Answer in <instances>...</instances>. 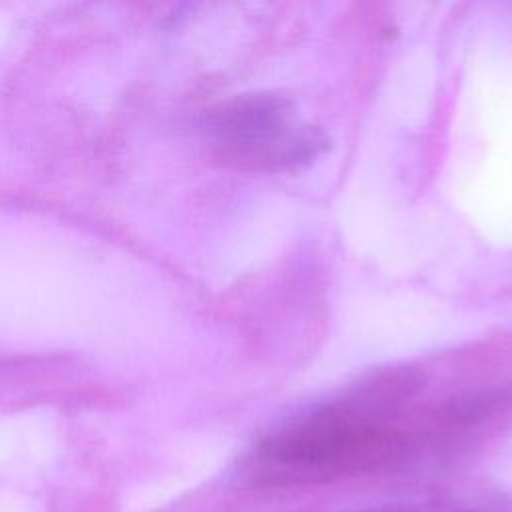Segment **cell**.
I'll return each instance as SVG.
<instances>
[{"mask_svg": "<svg viewBox=\"0 0 512 512\" xmlns=\"http://www.w3.org/2000/svg\"><path fill=\"white\" fill-rule=\"evenodd\" d=\"M384 382H376L364 400L326 406L268 436L256 464L276 480H328L378 470L404 450L400 430L378 416Z\"/></svg>", "mask_w": 512, "mask_h": 512, "instance_id": "cell-1", "label": "cell"}, {"mask_svg": "<svg viewBox=\"0 0 512 512\" xmlns=\"http://www.w3.org/2000/svg\"><path fill=\"white\" fill-rule=\"evenodd\" d=\"M206 134L218 158L252 172L294 170L324 148V136L286 98L264 92L214 106L206 116Z\"/></svg>", "mask_w": 512, "mask_h": 512, "instance_id": "cell-2", "label": "cell"}]
</instances>
